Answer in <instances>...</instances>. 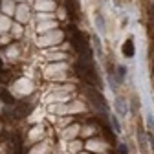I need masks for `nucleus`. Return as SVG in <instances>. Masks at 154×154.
I'll list each match as a JSON object with an SVG mask.
<instances>
[{"instance_id":"f257e3e1","label":"nucleus","mask_w":154,"mask_h":154,"mask_svg":"<svg viewBox=\"0 0 154 154\" xmlns=\"http://www.w3.org/2000/svg\"><path fill=\"white\" fill-rule=\"evenodd\" d=\"M75 70L79 72V75L83 77L86 83H90L92 86L101 88V79H99L97 72L94 70V66H92L90 63H77V64H75Z\"/></svg>"},{"instance_id":"f03ea898","label":"nucleus","mask_w":154,"mask_h":154,"mask_svg":"<svg viewBox=\"0 0 154 154\" xmlns=\"http://www.w3.org/2000/svg\"><path fill=\"white\" fill-rule=\"evenodd\" d=\"M88 97L94 101V105H95V106H101L103 110H106V108H108V105H106L105 97H103L101 94H97L95 90H88Z\"/></svg>"},{"instance_id":"7ed1b4c3","label":"nucleus","mask_w":154,"mask_h":154,"mask_svg":"<svg viewBox=\"0 0 154 154\" xmlns=\"http://www.w3.org/2000/svg\"><path fill=\"white\" fill-rule=\"evenodd\" d=\"M116 110H118V114H119V116H127V112H128V106H127V101L119 97L118 101H116Z\"/></svg>"},{"instance_id":"20e7f679","label":"nucleus","mask_w":154,"mask_h":154,"mask_svg":"<svg viewBox=\"0 0 154 154\" xmlns=\"http://www.w3.org/2000/svg\"><path fill=\"white\" fill-rule=\"evenodd\" d=\"M0 99H2L6 105H15V99H13V95L6 90V88H0Z\"/></svg>"},{"instance_id":"39448f33","label":"nucleus","mask_w":154,"mask_h":154,"mask_svg":"<svg viewBox=\"0 0 154 154\" xmlns=\"http://www.w3.org/2000/svg\"><path fill=\"white\" fill-rule=\"evenodd\" d=\"M123 53H125V57H134V42L130 38L123 44Z\"/></svg>"},{"instance_id":"423d86ee","label":"nucleus","mask_w":154,"mask_h":154,"mask_svg":"<svg viewBox=\"0 0 154 154\" xmlns=\"http://www.w3.org/2000/svg\"><path fill=\"white\" fill-rule=\"evenodd\" d=\"M64 6H66L70 17H72V18H77V8H75V4H73V0H64Z\"/></svg>"},{"instance_id":"0eeeda50","label":"nucleus","mask_w":154,"mask_h":154,"mask_svg":"<svg viewBox=\"0 0 154 154\" xmlns=\"http://www.w3.org/2000/svg\"><path fill=\"white\" fill-rule=\"evenodd\" d=\"M138 140H140V149H141V152H143V154H149V152H147V140H145V134H143V130H140V134H138Z\"/></svg>"},{"instance_id":"6e6552de","label":"nucleus","mask_w":154,"mask_h":154,"mask_svg":"<svg viewBox=\"0 0 154 154\" xmlns=\"http://www.w3.org/2000/svg\"><path fill=\"white\" fill-rule=\"evenodd\" d=\"M95 24L99 26V29H101V31H105V20H103V15H101V13L95 15Z\"/></svg>"},{"instance_id":"1a4fd4ad","label":"nucleus","mask_w":154,"mask_h":154,"mask_svg":"<svg viewBox=\"0 0 154 154\" xmlns=\"http://www.w3.org/2000/svg\"><path fill=\"white\" fill-rule=\"evenodd\" d=\"M110 119H112V125H114V130H116V132H119V130H121V125H119V121H118V118H116V116H112V118H110Z\"/></svg>"},{"instance_id":"9d476101","label":"nucleus","mask_w":154,"mask_h":154,"mask_svg":"<svg viewBox=\"0 0 154 154\" xmlns=\"http://www.w3.org/2000/svg\"><path fill=\"white\" fill-rule=\"evenodd\" d=\"M125 73H127V70H125L123 66H119V68H118V81H119V83L125 79Z\"/></svg>"},{"instance_id":"9b49d317","label":"nucleus","mask_w":154,"mask_h":154,"mask_svg":"<svg viewBox=\"0 0 154 154\" xmlns=\"http://www.w3.org/2000/svg\"><path fill=\"white\" fill-rule=\"evenodd\" d=\"M147 125H149V130H152V128H154V121H152V116H150V114L147 116Z\"/></svg>"},{"instance_id":"f8f14e48","label":"nucleus","mask_w":154,"mask_h":154,"mask_svg":"<svg viewBox=\"0 0 154 154\" xmlns=\"http://www.w3.org/2000/svg\"><path fill=\"white\" fill-rule=\"evenodd\" d=\"M118 150H119V154H128L127 145H118Z\"/></svg>"},{"instance_id":"ddd939ff","label":"nucleus","mask_w":154,"mask_h":154,"mask_svg":"<svg viewBox=\"0 0 154 154\" xmlns=\"http://www.w3.org/2000/svg\"><path fill=\"white\" fill-rule=\"evenodd\" d=\"M149 13H150V18H154V4L149 6Z\"/></svg>"}]
</instances>
